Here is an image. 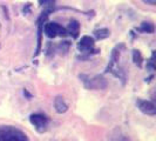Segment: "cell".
Segmentation results:
<instances>
[{
	"label": "cell",
	"instance_id": "cell-1",
	"mask_svg": "<svg viewBox=\"0 0 156 141\" xmlns=\"http://www.w3.org/2000/svg\"><path fill=\"white\" fill-rule=\"evenodd\" d=\"M0 141H28V138L13 126H0Z\"/></svg>",
	"mask_w": 156,
	"mask_h": 141
},
{
	"label": "cell",
	"instance_id": "cell-2",
	"mask_svg": "<svg viewBox=\"0 0 156 141\" xmlns=\"http://www.w3.org/2000/svg\"><path fill=\"white\" fill-rule=\"evenodd\" d=\"M80 79L83 82L85 87L88 89H105V88H107V85H108L107 80L102 75H95V77L89 78L88 75L81 74Z\"/></svg>",
	"mask_w": 156,
	"mask_h": 141
},
{
	"label": "cell",
	"instance_id": "cell-3",
	"mask_svg": "<svg viewBox=\"0 0 156 141\" xmlns=\"http://www.w3.org/2000/svg\"><path fill=\"white\" fill-rule=\"evenodd\" d=\"M44 32H45V35L48 37L49 39H53V38L58 37V35L66 37L68 34L67 30H65L62 26H60L59 24L56 23H47L44 26Z\"/></svg>",
	"mask_w": 156,
	"mask_h": 141
},
{
	"label": "cell",
	"instance_id": "cell-4",
	"mask_svg": "<svg viewBox=\"0 0 156 141\" xmlns=\"http://www.w3.org/2000/svg\"><path fill=\"white\" fill-rule=\"evenodd\" d=\"M30 122L34 126V128L37 129V132H39V133L46 132L47 125H48V119L45 115L39 114V113L32 114L31 117H30Z\"/></svg>",
	"mask_w": 156,
	"mask_h": 141
},
{
	"label": "cell",
	"instance_id": "cell-5",
	"mask_svg": "<svg viewBox=\"0 0 156 141\" xmlns=\"http://www.w3.org/2000/svg\"><path fill=\"white\" fill-rule=\"evenodd\" d=\"M137 107L139 110L143 113V114H147L150 117H154L156 114V106L151 101L148 100H137Z\"/></svg>",
	"mask_w": 156,
	"mask_h": 141
},
{
	"label": "cell",
	"instance_id": "cell-6",
	"mask_svg": "<svg viewBox=\"0 0 156 141\" xmlns=\"http://www.w3.org/2000/svg\"><path fill=\"white\" fill-rule=\"evenodd\" d=\"M93 47H94V39L92 37H88V35L82 37L78 44L79 51H81V52H89Z\"/></svg>",
	"mask_w": 156,
	"mask_h": 141
},
{
	"label": "cell",
	"instance_id": "cell-7",
	"mask_svg": "<svg viewBox=\"0 0 156 141\" xmlns=\"http://www.w3.org/2000/svg\"><path fill=\"white\" fill-rule=\"evenodd\" d=\"M54 110L56 113L59 114H62V113H66L68 110V105L66 103L65 99H63L61 95H58L55 96L54 99Z\"/></svg>",
	"mask_w": 156,
	"mask_h": 141
},
{
	"label": "cell",
	"instance_id": "cell-8",
	"mask_svg": "<svg viewBox=\"0 0 156 141\" xmlns=\"http://www.w3.org/2000/svg\"><path fill=\"white\" fill-rule=\"evenodd\" d=\"M79 31H80V24L76 20H70L68 24V27H67V33H69L73 38H78Z\"/></svg>",
	"mask_w": 156,
	"mask_h": 141
},
{
	"label": "cell",
	"instance_id": "cell-9",
	"mask_svg": "<svg viewBox=\"0 0 156 141\" xmlns=\"http://www.w3.org/2000/svg\"><path fill=\"white\" fill-rule=\"evenodd\" d=\"M110 32L109 30H107V28H100V30H96V31H94V35H95V38L99 40H103V39H107L108 37H109Z\"/></svg>",
	"mask_w": 156,
	"mask_h": 141
},
{
	"label": "cell",
	"instance_id": "cell-10",
	"mask_svg": "<svg viewBox=\"0 0 156 141\" xmlns=\"http://www.w3.org/2000/svg\"><path fill=\"white\" fill-rule=\"evenodd\" d=\"M109 138H110V141H126V139H127L125 135L122 134V132L120 129H117V128L112 132Z\"/></svg>",
	"mask_w": 156,
	"mask_h": 141
},
{
	"label": "cell",
	"instance_id": "cell-11",
	"mask_svg": "<svg viewBox=\"0 0 156 141\" xmlns=\"http://www.w3.org/2000/svg\"><path fill=\"white\" fill-rule=\"evenodd\" d=\"M133 61H134V63L139 67V68L142 67L143 58H142V54H141L140 51H137V49H134L133 51Z\"/></svg>",
	"mask_w": 156,
	"mask_h": 141
},
{
	"label": "cell",
	"instance_id": "cell-12",
	"mask_svg": "<svg viewBox=\"0 0 156 141\" xmlns=\"http://www.w3.org/2000/svg\"><path fill=\"white\" fill-rule=\"evenodd\" d=\"M140 31L143 33H154L155 31V27L151 23H142L140 27Z\"/></svg>",
	"mask_w": 156,
	"mask_h": 141
},
{
	"label": "cell",
	"instance_id": "cell-13",
	"mask_svg": "<svg viewBox=\"0 0 156 141\" xmlns=\"http://www.w3.org/2000/svg\"><path fill=\"white\" fill-rule=\"evenodd\" d=\"M147 68H148L150 72H153V70H155V63H154V54H153V56L150 58V60H149L148 63H147Z\"/></svg>",
	"mask_w": 156,
	"mask_h": 141
},
{
	"label": "cell",
	"instance_id": "cell-14",
	"mask_svg": "<svg viewBox=\"0 0 156 141\" xmlns=\"http://www.w3.org/2000/svg\"><path fill=\"white\" fill-rule=\"evenodd\" d=\"M40 5L42 6H51L55 2V0H39Z\"/></svg>",
	"mask_w": 156,
	"mask_h": 141
},
{
	"label": "cell",
	"instance_id": "cell-15",
	"mask_svg": "<svg viewBox=\"0 0 156 141\" xmlns=\"http://www.w3.org/2000/svg\"><path fill=\"white\" fill-rule=\"evenodd\" d=\"M144 4H148V5H155L156 0H142Z\"/></svg>",
	"mask_w": 156,
	"mask_h": 141
}]
</instances>
